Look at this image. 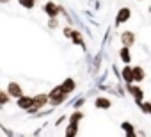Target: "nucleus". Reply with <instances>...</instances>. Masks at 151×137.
<instances>
[{"label": "nucleus", "instance_id": "f257e3e1", "mask_svg": "<svg viewBox=\"0 0 151 137\" xmlns=\"http://www.w3.org/2000/svg\"><path fill=\"white\" fill-rule=\"evenodd\" d=\"M48 100L53 103V105H57V103H62L64 100H66V93H64V89L59 86V87H55L50 94H48Z\"/></svg>", "mask_w": 151, "mask_h": 137}, {"label": "nucleus", "instance_id": "f03ea898", "mask_svg": "<svg viewBox=\"0 0 151 137\" xmlns=\"http://www.w3.org/2000/svg\"><path fill=\"white\" fill-rule=\"evenodd\" d=\"M32 100H34V103H32V107H29V112H34V110L41 109V107L48 102V94H37V96L32 98Z\"/></svg>", "mask_w": 151, "mask_h": 137}, {"label": "nucleus", "instance_id": "7ed1b4c3", "mask_svg": "<svg viewBox=\"0 0 151 137\" xmlns=\"http://www.w3.org/2000/svg\"><path fill=\"white\" fill-rule=\"evenodd\" d=\"M121 43H123V46H132L135 43V34L130 32V30H124L121 34Z\"/></svg>", "mask_w": 151, "mask_h": 137}, {"label": "nucleus", "instance_id": "20e7f679", "mask_svg": "<svg viewBox=\"0 0 151 137\" xmlns=\"http://www.w3.org/2000/svg\"><path fill=\"white\" fill-rule=\"evenodd\" d=\"M7 93H9V96H11V98H18V96H22V94H23L22 87H20L18 84H14V82H11V84L7 86Z\"/></svg>", "mask_w": 151, "mask_h": 137}, {"label": "nucleus", "instance_id": "39448f33", "mask_svg": "<svg viewBox=\"0 0 151 137\" xmlns=\"http://www.w3.org/2000/svg\"><path fill=\"white\" fill-rule=\"evenodd\" d=\"M128 91L132 93V96H133V98H135L139 103L142 102V98H144V93H142V89H140L139 86H130V84H128Z\"/></svg>", "mask_w": 151, "mask_h": 137}, {"label": "nucleus", "instance_id": "423d86ee", "mask_svg": "<svg viewBox=\"0 0 151 137\" xmlns=\"http://www.w3.org/2000/svg\"><path fill=\"white\" fill-rule=\"evenodd\" d=\"M45 13H46L50 18H55V16L59 14V7H57L53 2H46V4H45Z\"/></svg>", "mask_w": 151, "mask_h": 137}, {"label": "nucleus", "instance_id": "0eeeda50", "mask_svg": "<svg viewBox=\"0 0 151 137\" xmlns=\"http://www.w3.org/2000/svg\"><path fill=\"white\" fill-rule=\"evenodd\" d=\"M16 103H18L20 109H27V110H29V107H32L34 100L29 98V96H23V94H22V96H18V102H16Z\"/></svg>", "mask_w": 151, "mask_h": 137}, {"label": "nucleus", "instance_id": "6e6552de", "mask_svg": "<svg viewBox=\"0 0 151 137\" xmlns=\"http://www.w3.org/2000/svg\"><path fill=\"white\" fill-rule=\"evenodd\" d=\"M130 20V9L128 7H123L119 13H117V18H116V23H124Z\"/></svg>", "mask_w": 151, "mask_h": 137}, {"label": "nucleus", "instance_id": "1a4fd4ad", "mask_svg": "<svg viewBox=\"0 0 151 137\" xmlns=\"http://www.w3.org/2000/svg\"><path fill=\"white\" fill-rule=\"evenodd\" d=\"M121 75H123V79H124V82H126V84H132V82H133V68L124 66Z\"/></svg>", "mask_w": 151, "mask_h": 137}, {"label": "nucleus", "instance_id": "9d476101", "mask_svg": "<svg viewBox=\"0 0 151 137\" xmlns=\"http://www.w3.org/2000/svg\"><path fill=\"white\" fill-rule=\"evenodd\" d=\"M60 87L64 89V93H66V94H69V93L75 89V80H73V79H66V80H64V84H62Z\"/></svg>", "mask_w": 151, "mask_h": 137}, {"label": "nucleus", "instance_id": "9b49d317", "mask_svg": "<svg viewBox=\"0 0 151 137\" xmlns=\"http://www.w3.org/2000/svg\"><path fill=\"white\" fill-rule=\"evenodd\" d=\"M142 79H144V70L140 66H135L133 68V80L135 82H142Z\"/></svg>", "mask_w": 151, "mask_h": 137}, {"label": "nucleus", "instance_id": "f8f14e48", "mask_svg": "<svg viewBox=\"0 0 151 137\" xmlns=\"http://www.w3.org/2000/svg\"><path fill=\"white\" fill-rule=\"evenodd\" d=\"M119 55H121V59H123V62H130V59H132V55H130V46H123L121 48V52H119Z\"/></svg>", "mask_w": 151, "mask_h": 137}, {"label": "nucleus", "instance_id": "ddd939ff", "mask_svg": "<svg viewBox=\"0 0 151 137\" xmlns=\"http://www.w3.org/2000/svg\"><path fill=\"white\" fill-rule=\"evenodd\" d=\"M96 107H100V109H109V107H110V100H107V98H96Z\"/></svg>", "mask_w": 151, "mask_h": 137}, {"label": "nucleus", "instance_id": "4468645a", "mask_svg": "<svg viewBox=\"0 0 151 137\" xmlns=\"http://www.w3.org/2000/svg\"><path fill=\"white\" fill-rule=\"evenodd\" d=\"M121 126H123V130H124V132H126L128 135H135V130H133V126H132L130 123H126V121H124V123H123Z\"/></svg>", "mask_w": 151, "mask_h": 137}, {"label": "nucleus", "instance_id": "2eb2a0df", "mask_svg": "<svg viewBox=\"0 0 151 137\" xmlns=\"http://www.w3.org/2000/svg\"><path fill=\"white\" fill-rule=\"evenodd\" d=\"M75 133H77V123L71 121L69 123V128L66 130V135H75Z\"/></svg>", "mask_w": 151, "mask_h": 137}, {"label": "nucleus", "instance_id": "dca6fc26", "mask_svg": "<svg viewBox=\"0 0 151 137\" xmlns=\"http://www.w3.org/2000/svg\"><path fill=\"white\" fill-rule=\"evenodd\" d=\"M139 105H140L142 112H146V114H151V103H149V102H140Z\"/></svg>", "mask_w": 151, "mask_h": 137}, {"label": "nucleus", "instance_id": "f3484780", "mask_svg": "<svg viewBox=\"0 0 151 137\" xmlns=\"http://www.w3.org/2000/svg\"><path fill=\"white\" fill-rule=\"evenodd\" d=\"M20 4H22L23 7H27V9H32L34 4H36V0H20Z\"/></svg>", "mask_w": 151, "mask_h": 137}, {"label": "nucleus", "instance_id": "a211bd4d", "mask_svg": "<svg viewBox=\"0 0 151 137\" xmlns=\"http://www.w3.org/2000/svg\"><path fill=\"white\" fill-rule=\"evenodd\" d=\"M9 98H11V96H9V93L0 91V103H2V105H4V103H7V102H9Z\"/></svg>", "mask_w": 151, "mask_h": 137}, {"label": "nucleus", "instance_id": "6ab92c4d", "mask_svg": "<svg viewBox=\"0 0 151 137\" xmlns=\"http://www.w3.org/2000/svg\"><path fill=\"white\" fill-rule=\"evenodd\" d=\"M71 37L75 39V43H77V45H82V36L78 32H71Z\"/></svg>", "mask_w": 151, "mask_h": 137}, {"label": "nucleus", "instance_id": "aec40b11", "mask_svg": "<svg viewBox=\"0 0 151 137\" xmlns=\"http://www.w3.org/2000/svg\"><path fill=\"white\" fill-rule=\"evenodd\" d=\"M80 118H82V112H78V110H77V112H75V114L71 116V121H75V123H77Z\"/></svg>", "mask_w": 151, "mask_h": 137}, {"label": "nucleus", "instance_id": "412c9836", "mask_svg": "<svg viewBox=\"0 0 151 137\" xmlns=\"http://www.w3.org/2000/svg\"><path fill=\"white\" fill-rule=\"evenodd\" d=\"M50 27H57V22H55V20H53V18H52V20H50Z\"/></svg>", "mask_w": 151, "mask_h": 137}, {"label": "nucleus", "instance_id": "4be33fe9", "mask_svg": "<svg viewBox=\"0 0 151 137\" xmlns=\"http://www.w3.org/2000/svg\"><path fill=\"white\" fill-rule=\"evenodd\" d=\"M71 32H73L71 29H64V34H66V36H71Z\"/></svg>", "mask_w": 151, "mask_h": 137}, {"label": "nucleus", "instance_id": "5701e85b", "mask_svg": "<svg viewBox=\"0 0 151 137\" xmlns=\"http://www.w3.org/2000/svg\"><path fill=\"white\" fill-rule=\"evenodd\" d=\"M0 2H7V0H0Z\"/></svg>", "mask_w": 151, "mask_h": 137}]
</instances>
